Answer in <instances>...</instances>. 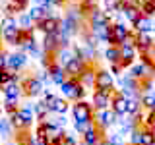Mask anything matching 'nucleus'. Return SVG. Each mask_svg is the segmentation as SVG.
<instances>
[{
	"mask_svg": "<svg viewBox=\"0 0 155 145\" xmlns=\"http://www.w3.org/2000/svg\"><path fill=\"white\" fill-rule=\"evenodd\" d=\"M33 120H35V114H33L31 105H23L18 108V112H14L10 116V122L16 130H29L33 126Z\"/></svg>",
	"mask_w": 155,
	"mask_h": 145,
	"instance_id": "f257e3e1",
	"label": "nucleus"
},
{
	"mask_svg": "<svg viewBox=\"0 0 155 145\" xmlns=\"http://www.w3.org/2000/svg\"><path fill=\"white\" fill-rule=\"evenodd\" d=\"M93 106L91 103H85V101H78V103L72 105V116H74V122H93Z\"/></svg>",
	"mask_w": 155,
	"mask_h": 145,
	"instance_id": "f03ea898",
	"label": "nucleus"
},
{
	"mask_svg": "<svg viewBox=\"0 0 155 145\" xmlns=\"http://www.w3.org/2000/svg\"><path fill=\"white\" fill-rule=\"evenodd\" d=\"M93 122H95V126L101 130V132H107L110 126H114L116 122H118V116H116L110 108H107V110H95Z\"/></svg>",
	"mask_w": 155,
	"mask_h": 145,
	"instance_id": "7ed1b4c3",
	"label": "nucleus"
},
{
	"mask_svg": "<svg viewBox=\"0 0 155 145\" xmlns=\"http://www.w3.org/2000/svg\"><path fill=\"white\" fill-rule=\"evenodd\" d=\"M95 89L97 91H114V77L109 70L97 68V72H95Z\"/></svg>",
	"mask_w": 155,
	"mask_h": 145,
	"instance_id": "20e7f679",
	"label": "nucleus"
},
{
	"mask_svg": "<svg viewBox=\"0 0 155 145\" xmlns=\"http://www.w3.org/2000/svg\"><path fill=\"white\" fill-rule=\"evenodd\" d=\"M19 85H21V91H23V95H25V97H37V95H41L43 91H45L43 81L39 79V77H33V76L21 79V83H19Z\"/></svg>",
	"mask_w": 155,
	"mask_h": 145,
	"instance_id": "39448f33",
	"label": "nucleus"
},
{
	"mask_svg": "<svg viewBox=\"0 0 155 145\" xmlns=\"http://www.w3.org/2000/svg\"><path fill=\"white\" fill-rule=\"evenodd\" d=\"M114 91H93V99H91V106L93 110H107L110 108V101H113Z\"/></svg>",
	"mask_w": 155,
	"mask_h": 145,
	"instance_id": "423d86ee",
	"label": "nucleus"
},
{
	"mask_svg": "<svg viewBox=\"0 0 155 145\" xmlns=\"http://www.w3.org/2000/svg\"><path fill=\"white\" fill-rule=\"evenodd\" d=\"M87 68V62L84 60L81 56H74L70 62L66 64V76L68 77H76V79H80V76L84 74V70Z\"/></svg>",
	"mask_w": 155,
	"mask_h": 145,
	"instance_id": "0eeeda50",
	"label": "nucleus"
},
{
	"mask_svg": "<svg viewBox=\"0 0 155 145\" xmlns=\"http://www.w3.org/2000/svg\"><path fill=\"white\" fill-rule=\"evenodd\" d=\"M110 110L118 116H128V99L120 93V91H114L113 101H110Z\"/></svg>",
	"mask_w": 155,
	"mask_h": 145,
	"instance_id": "6e6552de",
	"label": "nucleus"
},
{
	"mask_svg": "<svg viewBox=\"0 0 155 145\" xmlns=\"http://www.w3.org/2000/svg\"><path fill=\"white\" fill-rule=\"evenodd\" d=\"M27 66V54L21 50L18 52H12V54H8V60H6V68L12 72H19L23 70V68Z\"/></svg>",
	"mask_w": 155,
	"mask_h": 145,
	"instance_id": "1a4fd4ad",
	"label": "nucleus"
},
{
	"mask_svg": "<svg viewBox=\"0 0 155 145\" xmlns=\"http://www.w3.org/2000/svg\"><path fill=\"white\" fill-rule=\"evenodd\" d=\"M35 29H39L41 33H45V35H51V33H58L60 31V19L58 18H45L41 19V21L35 23Z\"/></svg>",
	"mask_w": 155,
	"mask_h": 145,
	"instance_id": "9d476101",
	"label": "nucleus"
},
{
	"mask_svg": "<svg viewBox=\"0 0 155 145\" xmlns=\"http://www.w3.org/2000/svg\"><path fill=\"white\" fill-rule=\"evenodd\" d=\"M45 70H47L48 77H51V81H52V83H56V85H60L62 81H64L66 77H68V76H66V70H64V68H62L60 64H58L56 60H54V62H51V64H48Z\"/></svg>",
	"mask_w": 155,
	"mask_h": 145,
	"instance_id": "9b49d317",
	"label": "nucleus"
},
{
	"mask_svg": "<svg viewBox=\"0 0 155 145\" xmlns=\"http://www.w3.org/2000/svg\"><path fill=\"white\" fill-rule=\"evenodd\" d=\"M80 83V79H76V77H66L64 81L60 83V93L64 97L66 101H74L76 103V87Z\"/></svg>",
	"mask_w": 155,
	"mask_h": 145,
	"instance_id": "f8f14e48",
	"label": "nucleus"
},
{
	"mask_svg": "<svg viewBox=\"0 0 155 145\" xmlns=\"http://www.w3.org/2000/svg\"><path fill=\"white\" fill-rule=\"evenodd\" d=\"M81 139H84V145H101L105 141V134L93 124L84 135H81Z\"/></svg>",
	"mask_w": 155,
	"mask_h": 145,
	"instance_id": "ddd939ff",
	"label": "nucleus"
},
{
	"mask_svg": "<svg viewBox=\"0 0 155 145\" xmlns=\"http://www.w3.org/2000/svg\"><path fill=\"white\" fill-rule=\"evenodd\" d=\"M0 89H2V93H4V99L19 101V97L23 95L21 85H19V83H6V85H2V87H0Z\"/></svg>",
	"mask_w": 155,
	"mask_h": 145,
	"instance_id": "4468645a",
	"label": "nucleus"
},
{
	"mask_svg": "<svg viewBox=\"0 0 155 145\" xmlns=\"http://www.w3.org/2000/svg\"><path fill=\"white\" fill-rule=\"evenodd\" d=\"M132 27H134V31H136V33H151V31H153V18L142 16Z\"/></svg>",
	"mask_w": 155,
	"mask_h": 145,
	"instance_id": "2eb2a0df",
	"label": "nucleus"
},
{
	"mask_svg": "<svg viewBox=\"0 0 155 145\" xmlns=\"http://www.w3.org/2000/svg\"><path fill=\"white\" fill-rule=\"evenodd\" d=\"M120 12L124 14V18L128 19V21L132 23V25H134V23L143 16L142 10H140V6H122V10H120Z\"/></svg>",
	"mask_w": 155,
	"mask_h": 145,
	"instance_id": "dca6fc26",
	"label": "nucleus"
},
{
	"mask_svg": "<svg viewBox=\"0 0 155 145\" xmlns=\"http://www.w3.org/2000/svg\"><path fill=\"white\" fill-rule=\"evenodd\" d=\"M95 66L93 64H87V68L84 70V74L80 76V81L85 87H95Z\"/></svg>",
	"mask_w": 155,
	"mask_h": 145,
	"instance_id": "f3484780",
	"label": "nucleus"
},
{
	"mask_svg": "<svg viewBox=\"0 0 155 145\" xmlns=\"http://www.w3.org/2000/svg\"><path fill=\"white\" fill-rule=\"evenodd\" d=\"M14 134H16V128L12 126L10 118H2V120H0V135H2V139L10 141V137H12Z\"/></svg>",
	"mask_w": 155,
	"mask_h": 145,
	"instance_id": "a211bd4d",
	"label": "nucleus"
},
{
	"mask_svg": "<svg viewBox=\"0 0 155 145\" xmlns=\"http://www.w3.org/2000/svg\"><path fill=\"white\" fill-rule=\"evenodd\" d=\"M105 58H107V62H109V64H120V60H122L120 47H107Z\"/></svg>",
	"mask_w": 155,
	"mask_h": 145,
	"instance_id": "6ab92c4d",
	"label": "nucleus"
},
{
	"mask_svg": "<svg viewBox=\"0 0 155 145\" xmlns=\"http://www.w3.org/2000/svg\"><path fill=\"white\" fill-rule=\"evenodd\" d=\"M0 37L8 43V45H14L18 47V39H19V27H14V29H6V31H0Z\"/></svg>",
	"mask_w": 155,
	"mask_h": 145,
	"instance_id": "aec40b11",
	"label": "nucleus"
},
{
	"mask_svg": "<svg viewBox=\"0 0 155 145\" xmlns=\"http://www.w3.org/2000/svg\"><path fill=\"white\" fill-rule=\"evenodd\" d=\"M48 110H51V112H56L58 116H60V114H66V112H68V103H66V99H64V97H56L54 103L48 106Z\"/></svg>",
	"mask_w": 155,
	"mask_h": 145,
	"instance_id": "412c9836",
	"label": "nucleus"
},
{
	"mask_svg": "<svg viewBox=\"0 0 155 145\" xmlns=\"http://www.w3.org/2000/svg\"><path fill=\"white\" fill-rule=\"evenodd\" d=\"M74 56H76V52H72L70 48H60V50L56 52V62H58L62 68H66V64H68V62H70Z\"/></svg>",
	"mask_w": 155,
	"mask_h": 145,
	"instance_id": "4be33fe9",
	"label": "nucleus"
},
{
	"mask_svg": "<svg viewBox=\"0 0 155 145\" xmlns=\"http://www.w3.org/2000/svg\"><path fill=\"white\" fill-rule=\"evenodd\" d=\"M16 19H18V27L21 29V31H31V29H33V23H35V21L29 18V14H27V12L19 14Z\"/></svg>",
	"mask_w": 155,
	"mask_h": 145,
	"instance_id": "5701e85b",
	"label": "nucleus"
},
{
	"mask_svg": "<svg viewBox=\"0 0 155 145\" xmlns=\"http://www.w3.org/2000/svg\"><path fill=\"white\" fill-rule=\"evenodd\" d=\"M31 108H33V114H35L37 118L41 120V122H43V120H47V114L51 112V110L47 108V105L43 103V101H39V103H35V105L31 106Z\"/></svg>",
	"mask_w": 155,
	"mask_h": 145,
	"instance_id": "b1692460",
	"label": "nucleus"
},
{
	"mask_svg": "<svg viewBox=\"0 0 155 145\" xmlns=\"http://www.w3.org/2000/svg\"><path fill=\"white\" fill-rule=\"evenodd\" d=\"M142 108L147 110V112L155 110V95L153 93H143L142 95Z\"/></svg>",
	"mask_w": 155,
	"mask_h": 145,
	"instance_id": "393cba45",
	"label": "nucleus"
},
{
	"mask_svg": "<svg viewBox=\"0 0 155 145\" xmlns=\"http://www.w3.org/2000/svg\"><path fill=\"white\" fill-rule=\"evenodd\" d=\"M142 112V99H128V116Z\"/></svg>",
	"mask_w": 155,
	"mask_h": 145,
	"instance_id": "a878e982",
	"label": "nucleus"
},
{
	"mask_svg": "<svg viewBox=\"0 0 155 145\" xmlns=\"http://www.w3.org/2000/svg\"><path fill=\"white\" fill-rule=\"evenodd\" d=\"M18 27V19L14 16H4L0 19V31H6V29H14Z\"/></svg>",
	"mask_w": 155,
	"mask_h": 145,
	"instance_id": "bb28decb",
	"label": "nucleus"
},
{
	"mask_svg": "<svg viewBox=\"0 0 155 145\" xmlns=\"http://www.w3.org/2000/svg\"><path fill=\"white\" fill-rule=\"evenodd\" d=\"M105 143L107 145H126L124 137L120 134H109V135H105Z\"/></svg>",
	"mask_w": 155,
	"mask_h": 145,
	"instance_id": "cd10ccee",
	"label": "nucleus"
},
{
	"mask_svg": "<svg viewBox=\"0 0 155 145\" xmlns=\"http://www.w3.org/2000/svg\"><path fill=\"white\" fill-rule=\"evenodd\" d=\"M4 112H8L10 116H12L14 112H18L19 108V101H12V99H4Z\"/></svg>",
	"mask_w": 155,
	"mask_h": 145,
	"instance_id": "c85d7f7f",
	"label": "nucleus"
},
{
	"mask_svg": "<svg viewBox=\"0 0 155 145\" xmlns=\"http://www.w3.org/2000/svg\"><path fill=\"white\" fill-rule=\"evenodd\" d=\"M143 126H145V128H149V130H151V134L155 135V110H151V112L145 114V118H143Z\"/></svg>",
	"mask_w": 155,
	"mask_h": 145,
	"instance_id": "c756f323",
	"label": "nucleus"
},
{
	"mask_svg": "<svg viewBox=\"0 0 155 145\" xmlns=\"http://www.w3.org/2000/svg\"><path fill=\"white\" fill-rule=\"evenodd\" d=\"M93 124H95V122H74V130H76L78 135H84Z\"/></svg>",
	"mask_w": 155,
	"mask_h": 145,
	"instance_id": "7c9ffc66",
	"label": "nucleus"
},
{
	"mask_svg": "<svg viewBox=\"0 0 155 145\" xmlns=\"http://www.w3.org/2000/svg\"><path fill=\"white\" fill-rule=\"evenodd\" d=\"M8 2H14V4H18V6L21 8V12H25V10L29 8V2H31V0H8Z\"/></svg>",
	"mask_w": 155,
	"mask_h": 145,
	"instance_id": "2f4dec72",
	"label": "nucleus"
},
{
	"mask_svg": "<svg viewBox=\"0 0 155 145\" xmlns=\"http://www.w3.org/2000/svg\"><path fill=\"white\" fill-rule=\"evenodd\" d=\"M80 141L76 139V135H68V134H64V145H78Z\"/></svg>",
	"mask_w": 155,
	"mask_h": 145,
	"instance_id": "473e14b6",
	"label": "nucleus"
},
{
	"mask_svg": "<svg viewBox=\"0 0 155 145\" xmlns=\"http://www.w3.org/2000/svg\"><path fill=\"white\" fill-rule=\"evenodd\" d=\"M6 60H8V54L4 50H0V72L6 70Z\"/></svg>",
	"mask_w": 155,
	"mask_h": 145,
	"instance_id": "72a5a7b5",
	"label": "nucleus"
},
{
	"mask_svg": "<svg viewBox=\"0 0 155 145\" xmlns=\"http://www.w3.org/2000/svg\"><path fill=\"white\" fill-rule=\"evenodd\" d=\"M122 70H124V68L120 66V64H110V74H113V76H118Z\"/></svg>",
	"mask_w": 155,
	"mask_h": 145,
	"instance_id": "f704fd0d",
	"label": "nucleus"
},
{
	"mask_svg": "<svg viewBox=\"0 0 155 145\" xmlns=\"http://www.w3.org/2000/svg\"><path fill=\"white\" fill-rule=\"evenodd\" d=\"M122 6H140V0H120Z\"/></svg>",
	"mask_w": 155,
	"mask_h": 145,
	"instance_id": "c9c22d12",
	"label": "nucleus"
},
{
	"mask_svg": "<svg viewBox=\"0 0 155 145\" xmlns=\"http://www.w3.org/2000/svg\"><path fill=\"white\" fill-rule=\"evenodd\" d=\"M48 4H51V6H62V4L66 2V0H47Z\"/></svg>",
	"mask_w": 155,
	"mask_h": 145,
	"instance_id": "e433bc0d",
	"label": "nucleus"
},
{
	"mask_svg": "<svg viewBox=\"0 0 155 145\" xmlns=\"http://www.w3.org/2000/svg\"><path fill=\"white\" fill-rule=\"evenodd\" d=\"M4 145H19V143H18V141H12V139H10V141H6Z\"/></svg>",
	"mask_w": 155,
	"mask_h": 145,
	"instance_id": "4c0bfd02",
	"label": "nucleus"
},
{
	"mask_svg": "<svg viewBox=\"0 0 155 145\" xmlns=\"http://www.w3.org/2000/svg\"><path fill=\"white\" fill-rule=\"evenodd\" d=\"M2 112H4V106H2V105H0V116H2Z\"/></svg>",
	"mask_w": 155,
	"mask_h": 145,
	"instance_id": "58836bf2",
	"label": "nucleus"
},
{
	"mask_svg": "<svg viewBox=\"0 0 155 145\" xmlns=\"http://www.w3.org/2000/svg\"><path fill=\"white\" fill-rule=\"evenodd\" d=\"M153 33H155V19H153Z\"/></svg>",
	"mask_w": 155,
	"mask_h": 145,
	"instance_id": "ea45409f",
	"label": "nucleus"
},
{
	"mask_svg": "<svg viewBox=\"0 0 155 145\" xmlns=\"http://www.w3.org/2000/svg\"><path fill=\"white\" fill-rule=\"evenodd\" d=\"M89 2H95V0H89Z\"/></svg>",
	"mask_w": 155,
	"mask_h": 145,
	"instance_id": "a19ab883",
	"label": "nucleus"
},
{
	"mask_svg": "<svg viewBox=\"0 0 155 145\" xmlns=\"http://www.w3.org/2000/svg\"><path fill=\"white\" fill-rule=\"evenodd\" d=\"M78 145H84V143H78Z\"/></svg>",
	"mask_w": 155,
	"mask_h": 145,
	"instance_id": "79ce46f5",
	"label": "nucleus"
},
{
	"mask_svg": "<svg viewBox=\"0 0 155 145\" xmlns=\"http://www.w3.org/2000/svg\"><path fill=\"white\" fill-rule=\"evenodd\" d=\"M0 120H2V116H0Z\"/></svg>",
	"mask_w": 155,
	"mask_h": 145,
	"instance_id": "37998d69",
	"label": "nucleus"
},
{
	"mask_svg": "<svg viewBox=\"0 0 155 145\" xmlns=\"http://www.w3.org/2000/svg\"><path fill=\"white\" fill-rule=\"evenodd\" d=\"M0 2H2V0H0Z\"/></svg>",
	"mask_w": 155,
	"mask_h": 145,
	"instance_id": "c03bdc74",
	"label": "nucleus"
}]
</instances>
